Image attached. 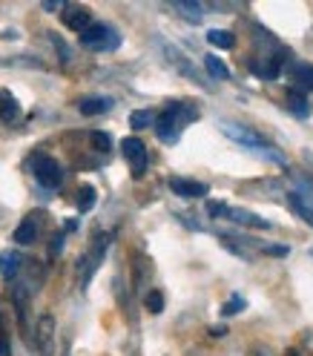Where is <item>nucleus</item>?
Segmentation results:
<instances>
[{"mask_svg": "<svg viewBox=\"0 0 313 356\" xmlns=\"http://www.w3.org/2000/svg\"><path fill=\"white\" fill-rule=\"evenodd\" d=\"M244 307H248V299L236 293V296H230V302L225 307H221V316H236V314H241Z\"/></svg>", "mask_w": 313, "mask_h": 356, "instance_id": "nucleus-24", "label": "nucleus"}, {"mask_svg": "<svg viewBox=\"0 0 313 356\" xmlns=\"http://www.w3.org/2000/svg\"><path fill=\"white\" fill-rule=\"evenodd\" d=\"M63 24L81 35L83 29L93 26V15H89V9H83V6H66L63 9Z\"/></svg>", "mask_w": 313, "mask_h": 356, "instance_id": "nucleus-10", "label": "nucleus"}, {"mask_svg": "<svg viewBox=\"0 0 313 356\" xmlns=\"http://www.w3.org/2000/svg\"><path fill=\"white\" fill-rule=\"evenodd\" d=\"M204 66H207V72H210V78H216V81H227L230 78V70H227V63H221L216 55H207L204 58Z\"/></svg>", "mask_w": 313, "mask_h": 356, "instance_id": "nucleus-18", "label": "nucleus"}, {"mask_svg": "<svg viewBox=\"0 0 313 356\" xmlns=\"http://www.w3.org/2000/svg\"><path fill=\"white\" fill-rule=\"evenodd\" d=\"M172 6L182 12L184 17H190V20H201V15H204V9H201L198 3H193V0H175Z\"/></svg>", "mask_w": 313, "mask_h": 356, "instance_id": "nucleus-22", "label": "nucleus"}, {"mask_svg": "<svg viewBox=\"0 0 313 356\" xmlns=\"http://www.w3.org/2000/svg\"><path fill=\"white\" fill-rule=\"evenodd\" d=\"M95 202H98V193H95V187L83 184V187H81V193H78V210H81V213H89V210L95 207Z\"/></svg>", "mask_w": 313, "mask_h": 356, "instance_id": "nucleus-21", "label": "nucleus"}, {"mask_svg": "<svg viewBox=\"0 0 313 356\" xmlns=\"http://www.w3.org/2000/svg\"><path fill=\"white\" fill-rule=\"evenodd\" d=\"M20 267H24V256H20L17 250H3L0 253V273H3V279H17Z\"/></svg>", "mask_w": 313, "mask_h": 356, "instance_id": "nucleus-11", "label": "nucleus"}, {"mask_svg": "<svg viewBox=\"0 0 313 356\" xmlns=\"http://www.w3.org/2000/svg\"><path fill=\"white\" fill-rule=\"evenodd\" d=\"M170 190L175 195H184V198H204L210 193V187L204 181H195V178H170Z\"/></svg>", "mask_w": 313, "mask_h": 356, "instance_id": "nucleus-9", "label": "nucleus"}, {"mask_svg": "<svg viewBox=\"0 0 313 356\" xmlns=\"http://www.w3.org/2000/svg\"><path fill=\"white\" fill-rule=\"evenodd\" d=\"M144 307L150 310V314H161V310H164V293L161 291H150L144 296Z\"/></svg>", "mask_w": 313, "mask_h": 356, "instance_id": "nucleus-23", "label": "nucleus"}, {"mask_svg": "<svg viewBox=\"0 0 313 356\" xmlns=\"http://www.w3.org/2000/svg\"><path fill=\"white\" fill-rule=\"evenodd\" d=\"M89 138H93V147H95V149H101V152H109V149H113V138H109V132L95 129Z\"/></svg>", "mask_w": 313, "mask_h": 356, "instance_id": "nucleus-25", "label": "nucleus"}, {"mask_svg": "<svg viewBox=\"0 0 313 356\" xmlns=\"http://www.w3.org/2000/svg\"><path fill=\"white\" fill-rule=\"evenodd\" d=\"M81 47L93 49V52H115L121 47V35L109 26V24H95L81 32Z\"/></svg>", "mask_w": 313, "mask_h": 356, "instance_id": "nucleus-2", "label": "nucleus"}, {"mask_svg": "<svg viewBox=\"0 0 313 356\" xmlns=\"http://www.w3.org/2000/svg\"><path fill=\"white\" fill-rule=\"evenodd\" d=\"M32 172L40 181V187H47V190H58L63 184V170L49 155H32Z\"/></svg>", "mask_w": 313, "mask_h": 356, "instance_id": "nucleus-3", "label": "nucleus"}, {"mask_svg": "<svg viewBox=\"0 0 313 356\" xmlns=\"http://www.w3.org/2000/svg\"><path fill=\"white\" fill-rule=\"evenodd\" d=\"M294 81L299 92H310L313 89V66L310 63H296L294 66Z\"/></svg>", "mask_w": 313, "mask_h": 356, "instance_id": "nucleus-16", "label": "nucleus"}, {"mask_svg": "<svg viewBox=\"0 0 313 356\" xmlns=\"http://www.w3.org/2000/svg\"><path fill=\"white\" fill-rule=\"evenodd\" d=\"M287 109H290V113H296V118H307L310 115L307 95L299 92V89H287Z\"/></svg>", "mask_w": 313, "mask_h": 356, "instance_id": "nucleus-14", "label": "nucleus"}, {"mask_svg": "<svg viewBox=\"0 0 313 356\" xmlns=\"http://www.w3.org/2000/svg\"><path fill=\"white\" fill-rule=\"evenodd\" d=\"M259 253H271V256H290V248H284V244H264L262 241V248H259Z\"/></svg>", "mask_w": 313, "mask_h": 356, "instance_id": "nucleus-26", "label": "nucleus"}, {"mask_svg": "<svg viewBox=\"0 0 313 356\" xmlns=\"http://www.w3.org/2000/svg\"><path fill=\"white\" fill-rule=\"evenodd\" d=\"M49 38H52V43H55V47H58V52H61V58H63V60H70V55H66V43H63V40H61L58 35H49Z\"/></svg>", "mask_w": 313, "mask_h": 356, "instance_id": "nucleus-28", "label": "nucleus"}, {"mask_svg": "<svg viewBox=\"0 0 313 356\" xmlns=\"http://www.w3.org/2000/svg\"><path fill=\"white\" fill-rule=\"evenodd\" d=\"M0 339H3V330H0Z\"/></svg>", "mask_w": 313, "mask_h": 356, "instance_id": "nucleus-33", "label": "nucleus"}, {"mask_svg": "<svg viewBox=\"0 0 313 356\" xmlns=\"http://www.w3.org/2000/svg\"><path fill=\"white\" fill-rule=\"evenodd\" d=\"M207 40L213 43V47H218V49H233L236 47V35L227 32V29H210Z\"/></svg>", "mask_w": 313, "mask_h": 356, "instance_id": "nucleus-17", "label": "nucleus"}, {"mask_svg": "<svg viewBox=\"0 0 313 356\" xmlns=\"http://www.w3.org/2000/svg\"><path fill=\"white\" fill-rule=\"evenodd\" d=\"M121 152H124V159H127V164L132 167V175L136 178H141L144 172H147V147H144V141L141 138H124L121 141Z\"/></svg>", "mask_w": 313, "mask_h": 356, "instance_id": "nucleus-6", "label": "nucleus"}, {"mask_svg": "<svg viewBox=\"0 0 313 356\" xmlns=\"http://www.w3.org/2000/svg\"><path fill=\"white\" fill-rule=\"evenodd\" d=\"M0 356H12V348H9L6 337H3V339H0Z\"/></svg>", "mask_w": 313, "mask_h": 356, "instance_id": "nucleus-30", "label": "nucleus"}, {"mask_svg": "<svg viewBox=\"0 0 313 356\" xmlns=\"http://www.w3.org/2000/svg\"><path fill=\"white\" fill-rule=\"evenodd\" d=\"M164 52H167V58L178 66V70H182V75H187V78H193V81H198V75H195V70H193V63L190 60H184L182 55L175 52V47H164Z\"/></svg>", "mask_w": 313, "mask_h": 356, "instance_id": "nucleus-19", "label": "nucleus"}, {"mask_svg": "<svg viewBox=\"0 0 313 356\" xmlns=\"http://www.w3.org/2000/svg\"><path fill=\"white\" fill-rule=\"evenodd\" d=\"M15 241H17V244H24V248H26V244H35V241H38V218H35V216L24 218V221L17 225V230H15Z\"/></svg>", "mask_w": 313, "mask_h": 356, "instance_id": "nucleus-13", "label": "nucleus"}, {"mask_svg": "<svg viewBox=\"0 0 313 356\" xmlns=\"http://www.w3.org/2000/svg\"><path fill=\"white\" fill-rule=\"evenodd\" d=\"M61 3H63V0H43V9H47V12H58Z\"/></svg>", "mask_w": 313, "mask_h": 356, "instance_id": "nucleus-29", "label": "nucleus"}, {"mask_svg": "<svg viewBox=\"0 0 313 356\" xmlns=\"http://www.w3.org/2000/svg\"><path fill=\"white\" fill-rule=\"evenodd\" d=\"M78 109H81V115H101V113L113 109V101L109 98H81Z\"/></svg>", "mask_w": 313, "mask_h": 356, "instance_id": "nucleus-15", "label": "nucleus"}, {"mask_svg": "<svg viewBox=\"0 0 313 356\" xmlns=\"http://www.w3.org/2000/svg\"><path fill=\"white\" fill-rule=\"evenodd\" d=\"M307 221H310V225H313V213H307Z\"/></svg>", "mask_w": 313, "mask_h": 356, "instance_id": "nucleus-32", "label": "nucleus"}, {"mask_svg": "<svg viewBox=\"0 0 313 356\" xmlns=\"http://www.w3.org/2000/svg\"><path fill=\"white\" fill-rule=\"evenodd\" d=\"M152 124H155V113H152V109H136V113L129 115V127L132 129H147Z\"/></svg>", "mask_w": 313, "mask_h": 356, "instance_id": "nucleus-20", "label": "nucleus"}, {"mask_svg": "<svg viewBox=\"0 0 313 356\" xmlns=\"http://www.w3.org/2000/svg\"><path fill=\"white\" fill-rule=\"evenodd\" d=\"M61 250H63V233H58V236H55V241H52V248H49V256L55 259V256H58Z\"/></svg>", "mask_w": 313, "mask_h": 356, "instance_id": "nucleus-27", "label": "nucleus"}, {"mask_svg": "<svg viewBox=\"0 0 313 356\" xmlns=\"http://www.w3.org/2000/svg\"><path fill=\"white\" fill-rule=\"evenodd\" d=\"M287 356H305V353H302V350H299V348H294V350H290V353H287Z\"/></svg>", "mask_w": 313, "mask_h": 356, "instance_id": "nucleus-31", "label": "nucleus"}, {"mask_svg": "<svg viewBox=\"0 0 313 356\" xmlns=\"http://www.w3.org/2000/svg\"><path fill=\"white\" fill-rule=\"evenodd\" d=\"M35 348L40 356H52L55 350V316L43 314L35 325Z\"/></svg>", "mask_w": 313, "mask_h": 356, "instance_id": "nucleus-7", "label": "nucleus"}, {"mask_svg": "<svg viewBox=\"0 0 313 356\" xmlns=\"http://www.w3.org/2000/svg\"><path fill=\"white\" fill-rule=\"evenodd\" d=\"M221 132H225L227 138H233L236 144H241V147H250V149H256V152H267L271 149V144H267V138L264 136H259L256 129H250V127H244V124H230V121H225L221 124Z\"/></svg>", "mask_w": 313, "mask_h": 356, "instance_id": "nucleus-4", "label": "nucleus"}, {"mask_svg": "<svg viewBox=\"0 0 313 356\" xmlns=\"http://www.w3.org/2000/svg\"><path fill=\"white\" fill-rule=\"evenodd\" d=\"M109 241H113V236H101V238L93 244V250H89L86 256H81V261H78L81 287H86V284H89V279L95 276V270H98L101 261H104V253H106V248H109Z\"/></svg>", "mask_w": 313, "mask_h": 356, "instance_id": "nucleus-5", "label": "nucleus"}, {"mask_svg": "<svg viewBox=\"0 0 313 356\" xmlns=\"http://www.w3.org/2000/svg\"><path fill=\"white\" fill-rule=\"evenodd\" d=\"M17 118H20V104L15 101V95H12V92H6V89H0V121L12 124V121H17Z\"/></svg>", "mask_w": 313, "mask_h": 356, "instance_id": "nucleus-12", "label": "nucleus"}, {"mask_svg": "<svg viewBox=\"0 0 313 356\" xmlns=\"http://www.w3.org/2000/svg\"><path fill=\"white\" fill-rule=\"evenodd\" d=\"M221 218H230V221H236V225H244V227H256V230H271L273 225L267 218H262V216H256V213H250V210H239V207H221V213H218Z\"/></svg>", "mask_w": 313, "mask_h": 356, "instance_id": "nucleus-8", "label": "nucleus"}, {"mask_svg": "<svg viewBox=\"0 0 313 356\" xmlns=\"http://www.w3.org/2000/svg\"><path fill=\"white\" fill-rule=\"evenodd\" d=\"M195 109L193 106H187V104H170L164 113L155 118V132H159V138L164 141V144H175L178 141V136H182V129L190 124V121H195Z\"/></svg>", "mask_w": 313, "mask_h": 356, "instance_id": "nucleus-1", "label": "nucleus"}]
</instances>
